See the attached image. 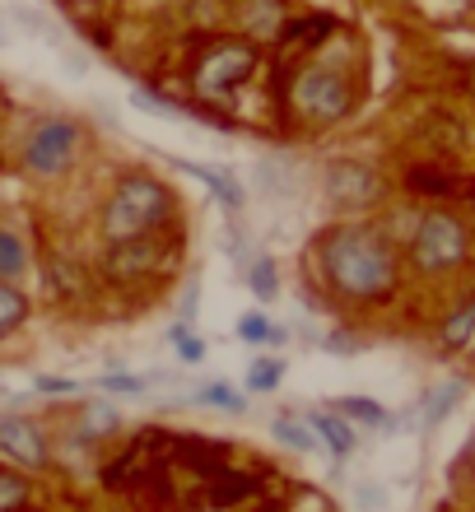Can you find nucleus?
I'll use <instances>...</instances> for the list:
<instances>
[{
	"label": "nucleus",
	"instance_id": "nucleus-5",
	"mask_svg": "<svg viewBox=\"0 0 475 512\" xmlns=\"http://www.w3.org/2000/svg\"><path fill=\"white\" fill-rule=\"evenodd\" d=\"M294 103L313 122H340L350 112L354 94H350V84H345V75H336V70H303L299 80H294Z\"/></svg>",
	"mask_w": 475,
	"mask_h": 512
},
{
	"label": "nucleus",
	"instance_id": "nucleus-10",
	"mask_svg": "<svg viewBox=\"0 0 475 512\" xmlns=\"http://www.w3.org/2000/svg\"><path fill=\"white\" fill-rule=\"evenodd\" d=\"M177 168H182V173H191V177H201L205 187L215 191L224 205H233V210L243 205V191H238V182H233L229 173H215V168H201V163H187V159H177Z\"/></svg>",
	"mask_w": 475,
	"mask_h": 512
},
{
	"label": "nucleus",
	"instance_id": "nucleus-6",
	"mask_svg": "<svg viewBox=\"0 0 475 512\" xmlns=\"http://www.w3.org/2000/svg\"><path fill=\"white\" fill-rule=\"evenodd\" d=\"M252 66H257V52H252L247 42H224V47H215V52L201 61L196 89H201L205 98H224L229 89H238V84L252 75Z\"/></svg>",
	"mask_w": 475,
	"mask_h": 512
},
{
	"label": "nucleus",
	"instance_id": "nucleus-22",
	"mask_svg": "<svg viewBox=\"0 0 475 512\" xmlns=\"http://www.w3.org/2000/svg\"><path fill=\"white\" fill-rule=\"evenodd\" d=\"M28 499V480L14 471H0V512H14Z\"/></svg>",
	"mask_w": 475,
	"mask_h": 512
},
{
	"label": "nucleus",
	"instance_id": "nucleus-29",
	"mask_svg": "<svg viewBox=\"0 0 475 512\" xmlns=\"http://www.w3.org/2000/svg\"><path fill=\"white\" fill-rule=\"evenodd\" d=\"M80 5H98V0H80Z\"/></svg>",
	"mask_w": 475,
	"mask_h": 512
},
{
	"label": "nucleus",
	"instance_id": "nucleus-14",
	"mask_svg": "<svg viewBox=\"0 0 475 512\" xmlns=\"http://www.w3.org/2000/svg\"><path fill=\"white\" fill-rule=\"evenodd\" d=\"M462 391H466L462 382H443V387L429 391V401H424V424H429V429H434V424H443L452 405L462 401Z\"/></svg>",
	"mask_w": 475,
	"mask_h": 512
},
{
	"label": "nucleus",
	"instance_id": "nucleus-8",
	"mask_svg": "<svg viewBox=\"0 0 475 512\" xmlns=\"http://www.w3.org/2000/svg\"><path fill=\"white\" fill-rule=\"evenodd\" d=\"M326 182H331V201H340V205H368V201H378V177L368 173V168L336 163Z\"/></svg>",
	"mask_w": 475,
	"mask_h": 512
},
{
	"label": "nucleus",
	"instance_id": "nucleus-1",
	"mask_svg": "<svg viewBox=\"0 0 475 512\" xmlns=\"http://www.w3.org/2000/svg\"><path fill=\"white\" fill-rule=\"evenodd\" d=\"M326 280L350 298H378L396 284V256L373 229H336L322 243Z\"/></svg>",
	"mask_w": 475,
	"mask_h": 512
},
{
	"label": "nucleus",
	"instance_id": "nucleus-18",
	"mask_svg": "<svg viewBox=\"0 0 475 512\" xmlns=\"http://www.w3.org/2000/svg\"><path fill=\"white\" fill-rule=\"evenodd\" d=\"M285 378V364L280 359H257V364L247 368V391H275Z\"/></svg>",
	"mask_w": 475,
	"mask_h": 512
},
{
	"label": "nucleus",
	"instance_id": "nucleus-7",
	"mask_svg": "<svg viewBox=\"0 0 475 512\" xmlns=\"http://www.w3.org/2000/svg\"><path fill=\"white\" fill-rule=\"evenodd\" d=\"M0 452H10L19 466H47V438L19 415L0 419Z\"/></svg>",
	"mask_w": 475,
	"mask_h": 512
},
{
	"label": "nucleus",
	"instance_id": "nucleus-24",
	"mask_svg": "<svg viewBox=\"0 0 475 512\" xmlns=\"http://www.w3.org/2000/svg\"><path fill=\"white\" fill-rule=\"evenodd\" d=\"M103 391H122V396H140V391L150 387L145 378H131V373H108V378H98Z\"/></svg>",
	"mask_w": 475,
	"mask_h": 512
},
{
	"label": "nucleus",
	"instance_id": "nucleus-12",
	"mask_svg": "<svg viewBox=\"0 0 475 512\" xmlns=\"http://www.w3.org/2000/svg\"><path fill=\"white\" fill-rule=\"evenodd\" d=\"M308 424H313V429H317V438H322V443L331 447L336 457H350V452H354V433H350V424H345V419L313 415V419H308Z\"/></svg>",
	"mask_w": 475,
	"mask_h": 512
},
{
	"label": "nucleus",
	"instance_id": "nucleus-19",
	"mask_svg": "<svg viewBox=\"0 0 475 512\" xmlns=\"http://www.w3.org/2000/svg\"><path fill=\"white\" fill-rule=\"evenodd\" d=\"M173 350H177V359H187V364H201V359H205V340L191 331V322H177V326H173Z\"/></svg>",
	"mask_w": 475,
	"mask_h": 512
},
{
	"label": "nucleus",
	"instance_id": "nucleus-20",
	"mask_svg": "<svg viewBox=\"0 0 475 512\" xmlns=\"http://www.w3.org/2000/svg\"><path fill=\"white\" fill-rule=\"evenodd\" d=\"M247 28L261 33V38H271L275 28H280V5H275V0H252V10H247Z\"/></svg>",
	"mask_w": 475,
	"mask_h": 512
},
{
	"label": "nucleus",
	"instance_id": "nucleus-25",
	"mask_svg": "<svg viewBox=\"0 0 475 512\" xmlns=\"http://www.w3.org/2000/svg\"><path fill=\"white\" fill-rule=\"evenodd\" d=\"M131 103H136V108H145V112H168V117H182V108H177V103H168V98H159V94H145V89H136V94H131Z\"/></svg>",
	"mask_w": 475,
	"mask_h": 512
},
{
	"label": "nucleus",
	"instance_id": "nucleus-23",
	"mask_svg": "<svg viewBox=\"0 0 475 512\" xmlns=\"http://www.w3.org/2000/svg\"><path fill=\"white\" fill-rule=\"evenodd\" d=\"M196 401H205V405H219V410H233V415H243V396L233 387H205V391H196Z\"/></svg>",
	"mask_w": 475,
	"mask_h": 512
},
{
	"label": "nucleus",
	"instance_id": "nucleus-21",
	"mask_svg": "<svg viewBox=\"0 0 475 512\" xmlns=\"http://www.w3.org/2000/svg\"><path fill=\"white\" fill-rule=\"evenodd\" d=\"M247 284H252V294H257L261 303H271L275 289H280V284H275V266H271V256H261L257 266L247 270Z\"/></svg>",
	"mask_w": 475,
	"mask_h": 512
},
{
	"label": "nucleus",
	"instance_id": "nucleus-26",
	"mask_svg": "<svg viewBox=\"0 0 475 512\" xmlns=\"http://www.w3.org/2000/svg\"><path fill=\"white\" fill-rule=\"evenodd\" d=\"M33 387L47 391V396H70V391H80V382H70V378H38Z\"/></svg>",
	"mask_w": 475,
	"mask_h": 512
},
{
	"label": "nucleus",
	"instance_id": "nucleus-13",
	"mask_svg": "<svg viewBox=\"0 0 475 512\" xmlns=\"http://www.w3.org/2000/svg\"><path fill=\"white\" fill-rule=\"evenodd\" d=\"M466 340H475V298H462V308L443 322V345L448 350H462Z\"/></svg>",
	"mask_w": 475,
	"mask_h": 512
},
{
	"label": "nucleus",
	"instance_id": "nucleus-9",
	"mask_svg": "<svg viewBox=\"0 0 475 512\" xmlns=\"http://www.w3.org/2000/svg\"><path fill=\"white\" fill-rule=\"evenodd\" d=\"M271 433H275V443H285L289 452H317V429L308 424V419H294V415H280L271 424Z\"/></svg>",
	"mask_w": 475,
	"mask_h": 512
},
{
	"label": "nucleus",
	"instance_id": "nucleus-17",
	"mask_svg": "<svg viewBox=\"0 0 475 512\" xmlns=\"http://www.w3.org/2000/svg\"><path fill=\"white\" fill-rule=\"evenodd\" d=\"M336 410L340 415H350V419H359V424H387V410H382L378 401H368V396H340L336 401Z\"/></svg>",
	"mask_w": 475,
	"mask_h": 512
},
{
	"label": "nucleus",
	"instance_id": "nucleus-3",
	"mask_svg": "<svg viewBox=\"0 0 475 512\" xmlns=\"http://www.w3.org/2000/svg\"><path fill=\"white\" fill-rule=\"evenodd\" d=\"M466 247H471V238H466L462 219L452 215H424L420 229H415V266L420 270H452L466 261Z\"/></svg>",
	"mask_w": 475,
	"mask_h": 512
},
{
	"label": "nucleus",
	"instance_id": "nucleus-2",
	"mask_svg": "<svg viewBox=\"0 0 475 512\" xmlns=\"http://www.w3.org/2000/svg\"><path fill=\"white\" fill-rule=\"evenodd\" d=\"M168 215V191L145 173H131L122 177V187L112 191L108 210H103V233H108V243H136L145 233Z\"/></svg>",
	"mask_w": 475,
	"mask_h": 512
},
{
	"label": "nucleus",
	"instance_id": "nucleus-4",
	"mask_svg": "<svg viewBox=\"0 0 475 512\" xmlns=\"http://www.w3.org/2000/svg\"><path fill=\"white\" fill-rule=\"evenodd\" d=\"M75 149H80V126L66 122V117H52V122H42L38 131L28 135L24 163L38 177H56L75 163Z\"/></svg>",
	"mask_w": 475,
	"mask_h": 512
},
{
	"label": "nucleus",
	"instance_id": "nucleus-16",
	"mask_svg": "<svg viewBox=\"0 0 475 512\" xmlns=\"http://www.w3.org/2000/svg\"><path fill=\"white\" fill-rule=\"evenodd\" d=\"M28 317V303H24V294L14 289V284H5L0 280V336H10L14 326Z\"/></svg>",
	"mask_w": 475,
	"mask_h": 512
},
{
	"label": "nucleus",
	"instance_id": "nucleus-11",
	"mask_svg": "<svg viewBox=\"0 0 475 512\" xmlns=\"http://www.w3.org/2000/svg\"><path fill=\"white\" fill-rule=\"evenodd\" d=\"M28 270V247L14 229H0V280H19Z\"/></svg>",
	"mask_w": 475,
	"mask_h": 512
},
{
	"label": "nucleus",
	"instance_id": "nucleus-30",
	"mask_svg": "<svg viewBox=\"0 0 475 512\" xmlns=\"http://www.w3.org/2000/svg\"><path fill=\"white\" fill-rule=\"evenodd\" d=\"M0 396H5V382H0Z\"/></svg>",
	"mask_w": 475,
	"mask_h": 512
},
{
	"label": "nucleus",
	"instance_id": "nucleus-28",
	"mask_svg": "<svg viewBox=\"0 0 475 512\" xmlns=\"http://www.w3.org/2000/svg\"><path fill=\"white\" fill-rule=\"evenodd\" d=\"M196 294H201V284L191 280L187 294H182V322H191V317H196Z\"/></svg>",
	"mask_w": 475,
	"mask_h": 512
},
{
	"label": "nucleus",
	"instance_id": "nucleus-15",
	"mask_svg": "<svg viewBox=\"0 0 475 512\" xmlns=\"http://www.w3.org/2000/svg\"><path fill=\"white\" fill-rule=\"evenodd\" d=\"M238 336H243L247 345H280V340H285V331H280L271 317H261V312H247L243 322H238Z\"/></svg>",
	"mask_w": 475,
	"mask_h": 512
},
{
	"label": "nucleus",
	"instance_id": "nucleus-27",
	"mask_svg": "<svg viewBox=\"0 0 475 512\" xmlns=\"http://www.w3.org/2000/svg\"><path fill=\"white\" fill-rule=\"evenodd\" d=\"M84 429H89V433H112V429H117V415H108V410H89Z\"/></svg>",
	"mask_w": 475,
	"mask_h": 512
}]
</instances>
